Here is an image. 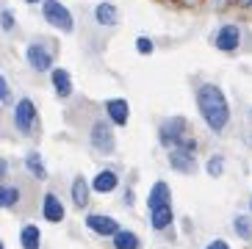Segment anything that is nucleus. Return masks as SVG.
I'll use <instances>...</instances> for the list:
<instances>
[{"label": "nucleus", "mask_w": 252, "mask_h": 249, "mask_svg": "<svg viewBox=\"0 0 252 249\" xmlns=\"http://www.w3.org/2000/svg\"><path fill=\"white\" fill-rule=\"evenodd\" d=\"M25 163H28V169H31L36 177H45V166H42V158H39L36 153H31L28 158H25Z\"/></svg>", "instance_id": "nucleus-21"}, {"label": "nucleus", "mask_w": 252, "mask_h": 249, "mask_svg": "<svg viewBox=\"0 0 252 249\" xmlns=\"http://www.w3.org/2000/svg\"><path fill=\"white\" fill-rule=\"evenodd\" d=\"M23 247L25 249H39V227H33V224L23 227Z\"/></svg>", "instance_id": "nucleus-19"}, {"label": "nucleus", "mask_w": 252, "mask_h": 249, "mask_svg": "<svg viewBox=\"0 0 252 249\" xmlns=\"http://www.w3.org/2000/svg\"><path fill=\"white\" fill-rule=\"evenodd\" d=\"M136 50H139V53H150V50H153V42H150L147 36H139V39H136Z\"/></svg>", "instance_id": "nucleus-23"}, {"label": "nucleus", "mask_w": 252, "mask_h": 249, "mask_svg": "<svg viewBox=\"0 0 252 249\" xmlns=\"http://www.w3.org/2000/svg\"><path fill=\"white\" fill-rule=\"evenodd\" d=\"M197 105H200L202 119H205L214 130H222L224 124H227V117H230L227 100H224V94L216 86L205 83V86L200 89V94H197Z\"/></svg>", "instance_id": "nucleus-1"}, {"label": "nucleus", "mask_w": 252, "mask_h": 249, "mask_svg": "<svg viewBox=\"0 0 252 249\" xmlns=\"http://www.w3.org/2000/svg\"><path fill=\"white\" fill-rule=\"evenodd\" d=\"M45 219L47 221H61L64 219V205L59 202L56 194H47L45 197Z\"/></svg>", "instance_id": "nucleus-10"}, {"label": "nucleus", "mask_w": 252, "mask_h": 249, "mask_svg": "<svg viewBox=\"0 0 252 249\" xmlns=\"http://www.w3.org/2000/svg\"><path fill=\"white\" fill-rule=\"evenodd\" d=\"M92 144L100 153H111L114 150V133L105 122H94V127H92Z\"/></svg>", "instance_id": "nucleus-4"}, {"label": "nucleus", "mask_w": 252, "mask_h": 249, "mask_svg": "<svg viewBox=\"0 0 252 249\" xmlns=\"http://www.w3.org/2000/svg\"><path fill=\"white\" fill-rule=\"evenodd\" d=\"M238 3H241V6H252V0H238Z\"/></svg>", "instance_id": "nucleus-28"}, {"label": "nucleus", "mask_w": 252, "mask_h": 249, "mask_svg": "<svg viewBox=\"0 0 252 249\" xmlns=\"http://www.w3.org/2000/svg\"><path fill=\"white\" fill-rule=\"evenodd\" d=\"M0 249H3V244H0Z\"/></svg>", "instance_id": "nucleus-30"}, {"label": "nucleus", "mask_w": 252, "mask_h": 249, "mask_svg": "<svg viewBox=\"0 0 252 249\" xmlns=\"http://www.w3.org/2000/svg\"><path fill=\"white\" fill-rule=\"evenodd\" d=\"M28 3H39V0H28Z\"/></svg>", "instance_id": "nucleus-29"}, {"label": "nucleus", "mask_w": 252, "mask_h": 249, "mask_svg": "<svg viewBox=\"0 0 252 249\" xmlns=\"http://www.w3.org/2000/svg\"><path fill=\"white\" fill-rule=\"evenodd\" d=\"M89 230H94L97 235H117L119 233V224L111 219V216H100V213H92L89 219H86Z\"/></svg>", "instance_id": "nucleus-6"}, {"label": "nucleus", "mask_w": 252, "mask_h": 249, "mask_svg": "<svg viewBox=\"0 0 252 249\" xmlns=\"http://www.w3.org/2000/svg\"><path fill=\"white\" fill-rule=\"evenodd\" d=\"M222 166H224L222 155H214V158L208 161V172H211V175H214V177H219V175H222Z\"/></svg>", "instance_id": "nucleus-22"}, {"label": "nucleus", "mask_w": 252, "mask_h": 249, "mask_svg": "<svg viewBox=\"0 0 252 249\" xmlns=\"http://www.w3.org/2000/svg\"><path fill=\"white\" fill-rule=\"evenodd\" d=\"M33 119H36V108H33V103H31V100H20V103H17V111H14L17 127H20L23 133H28L31 127H33Z\"/></svg>", "instance_id": "nucleus-5"}, {"label": "nucleus", "mask_w": 252, "mask_h": 249, "mask_svg": "<svg viewBox=\"0 0 252 249\" xmlns=\"http://www.w3.org/2000/svg\"><path fill=\"white\" fill-rule=\"evenodd\" d=\"M183 139H186V119L172 117V119H166V122L161 124V141H163L166 147L180 144Z\"/></svg>", "instance_id": "nucleus-3"}, {"label": "nucleus", "mask_w": 252, "mask_h": 249, "mask_svg": "<svg viewBox=\"0 0 252 249\" xmlns=\"http://www.w3.org/2000/svg\"><path fill=\"white\" fill-rule=\"evenodd\" d=\"M236 230H238L241 235H244V238H250V224H247L244 216H238V219H236Z\"/></svg>", "instance_id": "nucleus-24"}, {"label": "nucleus", "mask_w": 252, "mask_h": 249, "mask_svg": "<svg viewBox=\"0 0 252 249\" xmlns=\"http://www.w3.org/2000/svg\"><path fill=\"white\" fill-rule=\"evenodd\" d=\"M17 197H20V191H17V188H11V186H0V208L14 205Z\"/></svg>", "instance_id": "nucleus-20"}, {"label": "nucleus", "mask_w": 252, "mask_h": 249, "mask_svg": "<svg viewBox=\"0 0 252 249\" xmlns=\"http://www.w3.org/2000/svg\"><path fill=\"white\" fill-rule=\"evenodd\" d=\"M53 86H56L59 97H67L72 92V81H69V75L64 69H53Z\"/></svg>", "instance_id": "nucleus-15"}, {"label": "nucleus", "mask_w": 252, "mask_h": 249, "mask_svg": "<svg viewBox=\"0 0 252 249\" xmlns=\"http://www.w3.org/2000/svg\"><path fill=\"white\" fill-rule=\"evenodd\" d=\"M169 221H172V208L169 205H161V208L153 211V227H156V230L169 227Z\"/></svg>", "instance_id": "nucleus-18"}, {"label": "nucleus", "mask_w": 252, "mask_h": 249, "mask_svg": "<svg viewBox=\"0 0 252 249\" xmlns=\"http://www.w3.org/2000/svg\"><path fill=\"white\" fill-rule=\"evenodd\" d=\"M205 249H230V247H227L224 241H214V244H208Z\"/></svg>", "instance_id": "nucleus-27"}, {"label": "nucleus", "mask_w": 252, "mask_h": 249, "mask_svg": "<svg viewBox=\"0 0 252 249\" xmlns=\"http://www.w3.org/2000/svg\"><path fill=\"white\" fill-rule=\"evenodd\" d=\"M150 208L156 211V208H161V205H169V186L166 183H156L153 186V191H150Z\"/></svg>", "instance_id": "nucleus-11"}, {"label": "nucleus", "mask_w": 252, "mask_h": 249, "mask_svg": "<svg viewBox=\"0 0 252 249\" xmlns=\"http://www.w3.org/2000/svg\"><path fill=\"white\" fill-rule=\"evenodd\" d=\"M28 61H31L33 69H39V72L50 69V53H47L42 44H31L28 47Z\"/></svg>", "instance_id": "nucleus-7"}, {"label": "nucleus", "mask_w": 252, "mask_h": 249, "mask_svg": "<svg viewBox=\"0 0 252 249\" xmlns=\"http://www.w3.org/2000/svg\"><path fill=\"white\" fill-rule=\"evenodd\" d=\"M238 28L236 25H224L222 31H219V36H216V47L219 50H236L238 47Z\"/></svg>", "instance_id": "nucleus-8"}, {"label": "nucleus", "mask_w": 252, "mask_h": 249, "mask_svg": "<svg viewBox=\"0 0 252 249\" xmlns=\"http://www.w3.org/2000/svg\"><path fill=\"white\" fill-rule=\"evenodd\" d=\"M105 108H108V117H111L117 124H125L127 122V103H125V100H108Z\"/></svg>", "instance_id": "nucleus-13"}, {"label": "nucleus", "mask_w": 252, "mask_h": 249, "mask_svg": "<svg viewBox=\"0 0 252 249\" xmlns=\"http://www.w3.org/2000/svg\"><path fill=\"white\" fill-rule=\"evenodd\" d=\"M114 247L117 249H139V238L133 233H127V230H119L114 235Z\"/></svg>", "instance_id": "nucleus-17"}, {"label": "nucleus", "mask_w": 252, "mask_h": 249, "mask_svg": "<svg viewBox=\"0 0 252 249\" xmlns=\"http://www.w3.org/2000/svg\"><path fill=\"white\" fill-rule=\"evenodd\" d=\"M0 20H3V28H11V25H14V17H11V11H3V14H0Z\"/></svg>", "instance_id": "nucleus-25"}, {"label": "nucleus", "mask_w": 252, "mask_h": 249, "mask_svg": "<svg viewBox=\"0 0 252 249\" xmlns=\"http://www.w3.org/2000/svg\"><path fill=\"white\" fill-rule=\"evenodd\" d=\"M169 163L178 172H194V158H191V153H186V150H172V155H169Z\"/></svg>", "instance_id": "nucleus-9"}, {"label": "nucleus", "mask_w": 252, "mask_h": 249, "mask_svg": "<svg viewBox=\"0 0 252 249\" xmlns=\"http://www.w3.org/2000/svg\"><path fill=\"white\" fill-rule=\"evenodd\" d=\"M45 20L56 25L59 31H72V17L59 0H45Z\"/></svg>", "instance_id": "nucleus-2"}, {"label": "nucleus", "mask_w": 252, "mask_h": 249, "mask_svg": "<svg viewBox=\"0 0 252 249\" xmlns=\"http://www.w3.org/2000/svg\"><path fill=\"white\" fill-rule=\"evenodd\" d=\"M72 199L78 208H86V202H89V186H86V180L83 177H75L72 183Z\"/></svg>", "instance_id": "nucleus-14"}, {"label": "nucleus", "mask_w": 252, "mask_h": 249, "mask_svg": "<svg viewBox=\"0 0 252 249\" xmlns=\"http://www.w3.org/2000/svg\"><path fill=\"white\" fill-rule=\"evenodd\" d=\"M0 100H8V83L3 75H0Z\"/></svg>", "instance_id": "nucleus-26"}, {"label": "nucleus", "mask_w": 252, "mask_h": 249, "mask_svg": "<svg viewBox=\"0 0 252 249\" xmlns=\"http://www.w3.org/2000/svg\"><path fill=\"white\" fill-rule=\"evenodd\" d=\"M92 188L100 191V194H108V191H114V188H117V175H114V172H100V175L94 177Z\"/></svg>", "instance_id": "nucleus-12"}, {"label": "nucleus", "mask_w": 252, "mask_h": 249, "mask_svg": "<svg viewBox=\"0 0 252 249\" xmlns=\"http://www.w3.org/2000/svg\"><path fill=\"white\" fill-rule=\"evenodd\" d=\"M94 20L100 22V25H114V22H117V8H114L111 3H100V6L94 8Z\"/></svg>", "instance_id": "nucleus-16"}]
</instances>
